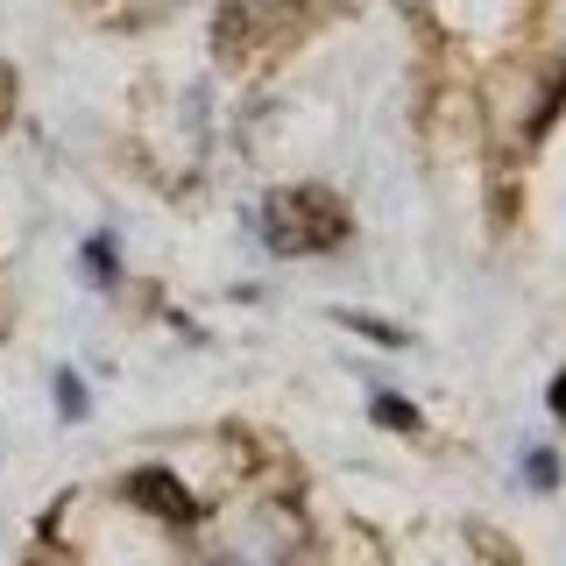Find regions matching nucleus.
<instances>
[{
    "label": "nucleus",
    "mask_w": 566,
    "mask_h": 566,
    "mask_svg": "<svg viewBox=\"0 0 566 566\" xmlns=\"http://www.w3.org/2000/svg\"><path fill=\"white\" fill-rule=\"evenodd\" d=\"M128 495H135V503H156V517H191V495L177 489L170 474H156V468H149V474H135Z\"/></svg>",
    "instance_id": "1"
}]
</instances>
